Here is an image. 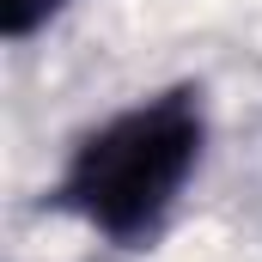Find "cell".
Returning <instances> with one entry per match:
<instances>
[{"instance_id": "obj_1", "label": "cell", "mask_w": 262, "mask_h": 262, "mask_svg": "<svg viewBox=\"0 0 262 262\" xmlns=\"http://www.w3.org/2000/svg\"><path fill=\"white\" fill-rule=\"evenodd\" d=\"M201 140H207V122H201V98L189 85L140 98L73 146L55 195L92 232L134 244L171 213V201L195 177Z\"/></svg>"}, {"instance_id": "obj_2", "label": "cell", "mask_w": 262, "mask_h": 262, "mask_svg": "<svg viewBox=\"0 0 262 262\" xmlns=\"http://www.w3.org/2000/svg\"><path fill=\"white\" fill-rule=\"evenodd\" d=\"M67 0H0V31L18 43V37H31V31H43L55 12H61Z\"/></svg>"}]
</instances>
